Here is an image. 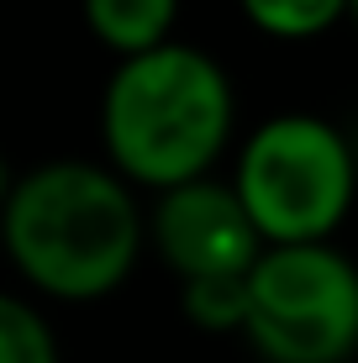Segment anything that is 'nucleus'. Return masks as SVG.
I'll list each match as a JSON object with an SVG mask.
<instances>
[{
    "mask_svg": "<svg viewBox=\"0 0 358 363\" xmlns=\"http://www.w3.org/2000/svg\"><path fill=\"white\" fill-rule=\"evenodd\" d=\"M232 79L211 53L164 43L153 53L121 58L101 95V143L127 184L179 190L206 179L232 137Z\"/></svg>",
    "mask_w": 358,
    "mask_h": 363,
    "instance_id": "obj_2",
    "label": "nucleus"
},
{
    "mask_svg": "<svg viewBox=\"0 0 358 363\" xmlns=\"http://www.w3.org/2000/svg\"><path fill=\"white\" fill-rule=\"evenodd\" d=\"M11 190H16V179H11V164H6V153H0V211H6Z\"/></svg>",
    "mask_w": 358,
    "mask_h": 363,
    "instance_id": "obj_10",
    "label": "nucleus"
},
{
    "mask_svg": "<svg viewBox=\"0 0 358 363\" xmlns=\"http://www.w3.org/2000/svg\"><path fill=\"white\" fill-rule=\"evenodd\" d=\"M242 16L253 21L264 37L279 43H311V37L332 32L342 21V11H353V0H237Z\"/></svg>",
    "mask_w": 358,
    "mask_h": 363,
    "instance_id": "obj_7",
    "label": "nucleus"
},
{
    "mask_svg": "<svg viewBox=\"0 0 358 363\" xmlns=\"http://www.w3.org/2000/svg\"><path fill=\"white\" fill-rule=\"evenodd\" d=\"M353 16H358V0H353Z\"/></svg>",
    "mask_w": 358,
    "mask_h": 363,
    "instance_id": "obj_11",
    "label": "nucleus"
},
{
    "mask_svg": "<svg viewBox=\"0 0 358 363\" xmlns=\"http://www.w3.org/2000/svg\"><path fill=\"white\" fill-rule=\"evenodd\" d=\"M0 363H58V337L47 316L6 290H0Z\"/></svg>",
    "mask_w": 358,
    "mask_h": 363,
    "instance_id": "obj_9",
    "label": "nucleus"
},
{
    "mask_svg": "<svg viewBox=\"0 0 358 363\" xmlns=\"http://www.w3.org/2000/svg\"><path fill=\"white\" fill-rule=\"evenodd\" d=\"M147 221L111 164L58 158L16 179L0 211L6 258L53 300H101L132 274Z\"/></svg>",
    "mask_w": 358,
    "mask_h": 363,
    "instance_id": "obj_1",
    "label": "nucleus"
},
{
    "mask_svg": "<svg viewBox=\"0 0 358 363\" xmlns=\"http://www.w3.org/2000/svg\"><path fill=\"white\" fill-rule=\"evenodd\" d=\"M184 316L206 332H242L248 321V274H221V279H190L179 284Z\"/></svg>",
    "mask_w": 358,
    "mask_h": 363,
    "instance_id": "obj_8",
    "label": "nucleus"
},
{
    "mask_svg": "<svg viewBox=\"0 0 358 363\" xmlns=\"http://www.w3.org/2000/svg\"><path fill=\"white\" fill-rule=\"evenodd\" d=\"M232 190L242 195L264 247L327 242L353 206L358 164L348 137L327 116L285 111L248 132Z\"/></svg>",
    "mask_w": 358,
    "mask_h": 363,
    "instance_id": "obj_3",
    "label": "nucleus"
},
{
    "mask_svg": "<svg viewBox=\"0 0 358 363\" xmlns=\"http://www.w3.org/2000/svg\"><path fill=\"white\" fill-rule=\"evenodd\" d=\"M147 237H153L158 258L179 274V284L253 274V264L264 258V237H258L242 195L211 174L158 195L153 216H147Z\"/></svg>",
    "mask_w": 358,
    "mask_h": 363,
    "instance_id": "obj_5",
    "label": "nucleus"
},
{
    "mask_svg": "<svg viewBox=\"0 0 358 363\" xmlns=\"http://www.w3.org/2000/svg\"><path fill=\"white\" fill-rule=\"evenodd\" d=\"M242 337L264 363H348L358 353V264L332 242L264 247Z\"/></svg>",
    "mask_w": 358,
    "mask_h": 363,
    "instance_id": "obj_4",
    "label": "nucleus"
},
{
    "mask_svg": "<svg viewBox=\"0 0 358 363\" xmlns=\"http://www.w3.org/2000/svg\"><path fill=\"white\" fill-rule=\"evenodd\" d=\"M79 11L95 43H106L116 58H138L174 43L179 21V0H79Z\"/></svg>",
    "mask_w": 358,
    "mask_h": 363,
    "instance_id": "obj_6",
    "label": "nucleus"
}]
</instances>
